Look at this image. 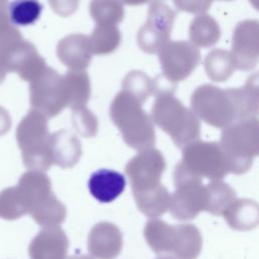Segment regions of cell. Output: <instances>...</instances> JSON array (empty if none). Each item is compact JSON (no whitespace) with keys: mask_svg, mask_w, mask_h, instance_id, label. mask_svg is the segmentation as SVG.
Instances as JSON below:
<instances>
[{"mask_svg":"<svg viewBox=\"0 0 259 259\" xmlns=\"http://www.w3.org/2000/svg\"><path fill=\"white\" fill-rule=\"evenodd\" d=\"M52 8L60 15L67 16L75 11L78 0H49Z\"/></svg>","mask_w":259,"mask_h":259,"instance_id":"cb8c5ba5","label":"cell"},{"mask_svg":"<svg viewBox=\"0 0 259 259\" xmlns=\"http://www.w3.org/2000/svg\"><path fill=\"white\" fill-rule=\"evenodd\" d=\"M176 171L199 178L221 180L230 172L227 156L221 145L215 143H193L185 147L182 161Z\"/></svg>","mask_w":259,"mask_h":259,"instance_id":"277c9868","label":"cell"},{"mask_svg":"<svg viewBox=\"0 0 259 259\" xmlns=\"http://www.w3.org/2000/svg\"><path fill=\"white\" fill-rule=\"evenodd\" d=\"M50 146L54 164L62 168L73 167L81 156V146L79 141L69 133L64 131L51 136Z\"/></svg>","mask_w":259,"mask_h":259,"instance_id":"9a60e30c","label":"cell"},{"mask_svg":"<svg viewBox=\"0 0 259 259\" xmlns=\"http://www.w3.org/2000/svg\"><path fill=\"white\" fill-rule=\"evenodd\" d=\"M133 195L138 208L148 218L156 219L169 209L171 195L162 184L148 190L133 191Z\"/></svg>","mask_w":259,"mask_h":259,"instance_id":"2e32d148","label":"cell"},{"mask_svg":"<svg viewBox=\"0 0 259 259\" xmlns=\"http://www.w3.org/2000/svg\"><path fill=\"white\" fill-rule=\"evenodd\" d=\"M112 28L113 27L111 26L101 27L100 25L96 27V29L94 30V32H92V35H91V41H90L91 51H93L95 54H106L108 52L113 51L116 48V46H118V41H119L118 30H115L113 33L105 37Z\"/></svg>","mask_w":259,"mask_h":259,"instance_id":"603a6c76","label":"cell"},{"mask_svg":"<svg viewBox=\"0 0 259 259\" xmlns=\"http://www.w3.org/2000/svg\"><path fill=\"white\" fill-rule=\"evenodd\" d=\"M27 207L30 210L48 198L52 191V183L50 178L41 171H27L21 175L16 185Z\"/></svg>","mask_w":259,"mask_h":259,"instance_id":"7c38bea8","label":"cell"},{"mask_svg":"<svg viewBox=\"0 0 259 259\" xmlns=\"http://www.w3.org/2000/svg\"><path fill=\"white\" fill-rule=\"evenodd\" d=\"M252 3H253V5L257 8V9H259V0H250Z\"/></svg>","mask_w":259,"mask_h":259,"instance_id":"f1b7e54d","label":"cell"},{"mask_svg":"<svg viewBox=\"0 0 259 259\" xmlns=\"http://www.w3.org/2000/svg\"><path fill=\"white\" fill-rule=\"evenodd\" d=\"M156 259H177L175 256H160Z\"/></svg>","mask_w":259,"mask_h":259,"instance_id":"83f0119b","label":"cell"},{"mask_svg":"<svg viewBox=\"0 0 259 259\" xmlns=\"http://www.w3.org/2000/svg\"><path fill=\"white\" fill-rule=\"evenodd\" d=\"M67 87L68 105L80 109L87 102L89 97V82L87 74L84 72H70L65 76Z\"/></svg>","mask_w":259,"mask_h":259,"instance_id":"d6986e66","label":"cell"},{"mask_svg":"<svg viewBox=\"0 0 259 259\" xmlns=\"http://www.w3.org/2000/svg\"><path fill=\"white\" fill-rule=\"evenodd\" d=\"M123 1H124L125 3H127V4H131V5H138V4L147 2L148 0H123Z\"/></svg>","mask_w":259,"mask_h":259,"instance_id":"484cf974","label":"cell"},{"mask_svg":"<svg viewBox=\"0 0 259 259\" xmlns=\"http://www.w3.org/2000/svg\"><path fill=\"white\" fill-rule=\"evenodd\" d=\"M175 191L171 195L169 210L179 221L196 218L202 210H206L207 192L201 179L174 171Z\"/></svg>","mask_w":259,"mask_h":259,"instance_id":"8992f818","label":"cell"},{"mask_svg":"<svg viewBox=\"0 0 259 259\" xmlns=\"http://www.w3.org/2000/svg\"><path fill=\"white\" fill-rule=\"evenodd\" d=\"M66 213V206L54 193L34 206L29 212L32 219L44 228L58 227L65 221Z\"/></svg>","mask_w":259,"mask_h":259,"instance_id":"e0dca14e","label":"cell"},{"mask_svg":"<svg viewBox=\"0 0 259 259\" xmlns=\"http://www.w3.org/2000/svg\"><path fill=\"white\" fill-rule=\"evenodd\" d=\"M221 146L229 161L230 172L245 173L253 158L259 155V122L245 121L236 124L235 130H226Z\"/></svg>","mask_w":259,"mask_h":259,"instance_id":"5b68a950","label":"cell"},{"mask_svg":"<svg viewBox=\"0 0 259 259\" xmlns=\"http://www.w3.org/2000/svg\"><path fill=\"white\" fill-rule=\"evenodd\" d=\"M80 35H70L60 41L58 47V56L60 60L73 70L86 68L90 61V41L82 35L78 46Z\"/></svg>","mask_w":259,"mask_h":259,"instance_id":"5bb4252c","label":"cell"},{"mask_svg":"<svg viewBox=\"0 0 259 259\" xmlns=\"http://www.w3.org/2000/svg\"><path fill=\"white\" fill-rule=\"evenodd\" d=\"M31 105L49 116L58 114L68 105V95L65 78L56 71L47 68L30 86Z\"/></svg>","mask_w":259,"mask_h":259,"instance_id":"52a82bcc","label":"cell"},{"mask_svg":"<svg viewBox=\"0 0 259 259\" xmlns=\"http://www.w3.org/2000/svg\"><path fill=\"white\" fill-rule=\"evenodd\" d=\"M205 186L207 192L206 211L213 215H223L237 199L235 190L221 180H213Z\"/></svg>","mask_w":259,"mask_h":259,"instance_id":"ac0fdd59","label":"cell"},{"mask_svg":"<svg viewBox=\"0 0 259 259\" xmlns=\"http://www.w3.org/2000/svg\"><path fill=\"white\" fill-rule=\"evenodd\" d=\"M50 140L44 116L38 111H30L17 128V141L26 168L42 172L54 164Z\"/></svg>","mask_w":259,"mask_h":259,"instance_id":"3957f363","label":"cell"},{"mask_svg":"<svg viewBox=\"0 0 259 259\" xmlns=\"http://www.w3.org/2000/svg\"><path fill=\"white\" fill-rule=\"evenodd\" d=\"M41 11L42 5L38 0H12L8 6L9 20L20 26L33 24Z\"/></svg>","mask_w":259,"mask_h":259,"instance_id":"ffe728a7","label":"cell"},{"mask_svg":"<svg viewBox=\"0 0 259 259\" xmlns=\"http://www.w3.org/2000/svg\"><path fill=\"white\" fill-rule=\"evenodd\" d=\"M223 217L235 230L248 231L259 225V204L252 199H236Z\"/></svg>","mask_w":259,"mask_h":259,"instance_id":"4fadbf2b","label":"cell"},{"mask_svg":"<svg viewBox=\"0 0 259 259\" xmlns=\"http://www.w3.org/2000/svg\"><path fill=\"white\" fill-rule=\"evenodd\" d=\"M125 178L119 172L109 169H99L91 174L88 187L100 202H111L119 196L125 188Z\"/></svg>","mask_w":259,"mask_h":259,"instance_id":"8fae6325","label":"cell"},{"mask_svg":"<svg viewBox=\"0 0 259 259\" xmlns=\"http://www.w3.org/2000/svg\"><path fill=\"white\" fill-rule=\"evenodd\" d=\"M28 213L17 186L8 187L0 192V218L16 220Z\"/></svg>","mask_w":259,"mask_h":259,"instance_id":"44dd1931","label":"cell"},{"mask_svg":"<svg viewBox=\"0 0 259 259\" xmlns=\"http://www.w3.org/2000/svg\"><path fill=\"white\" fill-rule=\"evenodd\" d=\"M6 4L7 0H0V36L13 28L8 24V18L6 15Z\"/></svg>","mask_w":259,"mask_h":259,"instance_id":"d4e9b609","label":"cell"},{"mask_svg":"<svg viewBox=\"0 0 259 259\" xmlns=\"http://www.w3.org/2000/svg\"><path fill=\"white\" fill-rule=\"evenodd\" d=\"M88 251L96 259H114L122 248V234L108 222L96 224L88 235Z\"/></svg>","mask_w":259,"mask_h":259,"instance_id":"9c48e42d","label":"cell"},{"mask_svg":"<svg viewBox=\"0 0 259 259\" xmlns=\"http://www.w3.org/2000/svg\"><path fill=\"white\" fill-rule=\"evenodd\" d=\"M110 114L130 147L143 151L155 144L152 123L140 107V100L136 96L125 91L119 93L111 105Z\"/></svg>","mask_w":259,"mask_h":259,"instance_id":"7a4b0ae2","label":"cell"},{"mask_svg":"<svg viewBox=\"0 0 259 259\" xmlns=\"http://www.w3.org/2000/svg\"><path fill=\"white\" fill-rule=\"evenodd\" d=\"M166 163L161 152L147 149L135 156L125 167L133 191H143L159 186Z\"/></svg>","mask_w":259,"mask_h":259,"instance_id":"ba28073f","label":"cell"},{"mask_svg":"<svg viewBox=\"0 0 259 259\" xmlns=\"http://www.w3.org/2000/svg\"><path fill=\"white\" fill-rule=\"evenodd\" d=\"M67 259H92V258L87 255H78V256H71Z\"/></svg>","mask_w":259,"mask_h":259,"instance_id":"4316f807","label":"cell"},{"mask_svg":"<svg viewBox=\"0 0 259 259\" xmlns=\"http://www.w3.org/2000/svg\"><path fill=\"white\" fill-rule=\"evenodd\" d=\"M144 236L158 254L172 253L177 259H195L201 251V234L190 224L172 226L162 220L151 219L145 226Z\"/></svg>","mask_w":259,"mask_h":259,"instance_id":"6da1fadb","label":"cell"},{"mask_svg":"<svg viewBox=\"0 0 259 259\" xmlns=\"http://www.w3.org/2000/svg\"><path fill=\"white\" fill-rule=\"evenodd\" d=\"M69 241L59 227L44 228L30 242V259H67Z\"/></svg>","mask_w":259,"mask_h":259,"instance_id":"30bf717a","label":"cell"},{"mask_svg":"<svg viewBox=\"0 0 259 259\" xmlns=\"http://www.w3.org/2000/svg\"><path fill=\"white\" fill-rule=\"evenodd\" d=\"M90 11L99 25L114 24L123 16L122 7L116 0H92Z\"/></svg>","mask_w":259,"mask_h":259,"instance_id":"7402d4cb","label":"cell"}]
</instances>
